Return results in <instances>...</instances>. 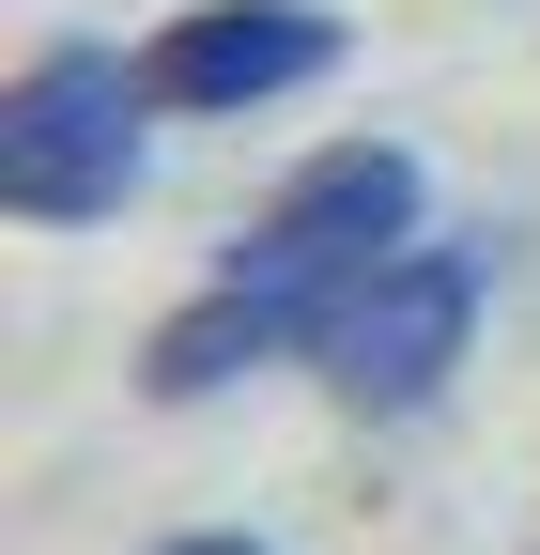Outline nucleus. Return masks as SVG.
<instances>
[{
  "label": "nucleus",
  "mask_w": 540,
  "mask_h": 555,
  "mask_svg": "<svg viewBox=\"0 0 540 555\" xmlns=\"http://www.w3.org/2000/svg\"><path fill=\"white\" fill-rule=\"evenodd\" d=\"M324 62H340V16H324V0H185L140 47V78H155L170 124H247V108L309 93Z\"/></svg>",
  "instance_id": "4"
},
{
  "label": "nucleus",
  "mask_w": 540,
  "mask_h": 555,
  "mask_svg": "<svg viewBox=\"0 0 540 555\" xmlns=\"http://www.w3.org/2000/svg\"><path fill=\"white\" fill-rule=\"evenodd\" d=\"M417 247V155L401 139H324V155L247 217V247L232 262H262V278H294V294H324L340 309L371 262H401Z\"/></svg>",
  "instance_id": "3"
},
{
  "label": "nucleus",
  "mask_w": 540,
  "mask_h": 555,
  "mask_svg": "<svg viewBox=\"0 0 540 555\" xmlns=\"http://www.w3.org/2000/svg\"><path fill=\"white\" fill-rule=\"evenodd\" d=\"M324 294H294V278H262V262H232L217 294H185L155 339H140V386L155 401H217V386H247V371H279V356H324Z\"/></svg>",
  "instance_id": "5"
},
{
  "label": "nucleus",
  "mask_w": 540,
  "mask_h": 555,
  "mask_svg": "<svg viewBox=\"0 0 540 555\" xmlns=\"http://www.w3.org/2000/svg\"><path fill=\"white\" fill-rule=\"evenodd\" d=\"M155 555H279V540H247V525H201V540H155Z\"/></svg>",
  "instance_id": "6"
},
{
  "label": "nucleus",
  "mask_w": 540,
  "mask_h": 555,
  "mask_svg": "<svg viewBox=\"0 0 540 555\" xmlns=\"http://www.w3.org/2000/svg\"><path fill=\"white\" fill-rule=\"evenodd\" d=\"M479 294H494V262L448 247V232H417L401 262H371L340 294V324H324V356H309L324 401H340V416H417L463 371V339H479Z\"/></svg>",
  "instance_id": "2"
},
{
  "label": "nucleus",
  "mask_w": 540,
  "mask_h": 555,
  "mask_svg": "<svg viewBox=\"0 0 540 555\" xmlns=\"http://www.w3.org/2000/svg\"><path fill=\"white\" fill-rule=\"evenodd\" d=\"M140 170H155V78L124 47H31L0 78V217L93 232L140 201Z\"/></svg>",
  "instance_id": "1"
}]
</instances>
